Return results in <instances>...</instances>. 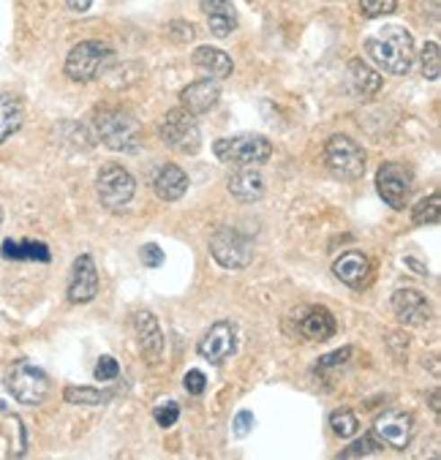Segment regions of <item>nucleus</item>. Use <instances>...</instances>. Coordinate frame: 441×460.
<instances>
[{
    "instance_id": "72a5a7b5",
    "label": "nucleus",
    "mask_w": 441,
    "mask_h": 460,
    "mask_svg": "<svg viewBox=\"0 0 441 460\" xmlns=\"http://www.w3.org/2000/svg\"><path fill=\"white\" fill-rule=\"evenodd\" d=\"M348 357H351V346H343V349H338V351H332V354L322 357V359H319V365H316V374H324V371H330V367L343 365Z\"/></svg>"
},
{
    "instance_id": "39448f33",
    "label": "nucleus",
    "mask_w": 441,
    "mask_h": 460,
    "mask_svg": "<svg viewBox=\"0 0 441 460\" xmlns=\"http://www.w3.org/2000/svg\"><path fill=\"white\" fill-rule=\"evenodd\" d=\"M115 60V52L104 41H79L66 58V76L74 82H91Z\"/></svg>"
},
{
    "instance_id": "2f4dec72",
    "label": "nucleus",
    "mask_w": 441,
    "mask_h": 460,
    "mask_svg": "<svg viewBox=\"0 0 441 460\" xmlns=\"http://www.w3.org/2000/svg\"><path fill=\"white\" fill-rule=\"evenodd\" d=\"M96 379L99 382H115L118 376H120V365H118V359L115 357H101L99 362H96Z\"/></svg>"
},
{
    "instance_id": "a211bd4d",
    "label": "nucleus",
    "mask_w": 441,
    "mask_h": 460,
    "mask_svg": "<svg viewBox=\"0 0 441 460\" xmlns=\"http://www.w3.org/2000/svg\"><path fill=\"white\" fill-rule=\"evenodd\" d=\"M346 84H348V90L357 99H371V96H376L379 90H382V76L366 60L355 58V60L348 63V68H346Z\"/></svg>"
},
{
    "instance_id": "2eb2a0df",
    "label": "nucleus",
    "mask_w": 441,
    "mask_h": 460,
    "mask_svg": "<svg viewBox=\"0 0 441 460\" xmlns=\"http://www.w3.org/2000/svg\"><path fill=\"white\" fill-rule=\"evenodd\" d=\"M153 191L161 202H178L189 191V174L181 166L163 164L153 177Z\"/></svg>"
},
{
    "instance_id": "1a4fd4ad",
    "label": "nucleus",
    "mask_w": 441,
    "mask_h": 460,
    "mask_svg": "<svg viewBox=\"0 0 441 460\" xmlns=\"http://www.w3.org/2000/svg\"><path fill=\"white\" fill-rule=\"evenodd\" d=\"M210 256L224 270H243L253 259V245H251V240L243 232H237L232 226H221L210 237Z\"/></svg>"
},
{
    "instance_id": "dca6fc26",
    "label": "nucleus",
    "mask_w": 441,
    "mask_h": 460,
    "mask_svg": "<svg viewBox=\"0 0 441 460\" xmlns=\"http://www.w3.org/2000/svg\"><path fill=\"white\" fill-rule=\"evenodd\" d=\"M332 272H335V279L351 289H357L368 281V275H371V261L366 253L360 251H346L335 264H332Z\"/></svg>"
},
{
    "instance_id": "473e14b6",
    "label": "nucleus",
    "mask_w": 441,
    "mask_h": 460,
    "mask_svg": "<svg viewBox=\"0 0 441 460\" xmlns=\"http://www.w3.org/2000/svg\"><path fill=\"white\" fill-rule=\"evenodd\" d=\"M169 36H172V41H178V44H189V41L197 36V28H194L191 22L174 20V22L169 25Z\"/></svg>"
},
{
    "instance_id": "bb28decb",
    "label": "nucleus",
    "mask_w": 441,
    "mask_h": 460,
    "mask_svg": "<svg viewBox=\"0 0 441 460\" xmlns=\"http://www.w3.org/2000/svg\"><path fill=\"white\" fill-rule=\"evenodd\" d=\"M438 218H441V197L438 194H430V197L419 199L417 208H411V221L417 226H433V224H438Z\"/></svg>"
},
{
    "instance_id": "0eeeda50",
    "label": "nucleus",
    "mask_w": 441,
    "mask_h": 460,
    "mask_svg": "<svg viewBox=\"0 0 441 460\" xmlns=\"http://www.w3.org/2000/svg\"><path fill=\"white\" fill-rule=\"evenodd\" d=\"M6 387L9 393L25 403V406H39L47 401L49 395V376L41 371V367H36L33 362L28 359H20L9 367V374H6Z\"/></svg>"
},
{
    "instance_id": "412c9836",
    "label": "nucleus",
    "mask_w": 441,
    "mask_h": 460,
    "mask_svg": "<svg viewBox=\"0 0 441 460\" xmlns=\"http://www.w3.org/2000/svg\"><path fill=\"white\" fill-rule=\"evenodd\" d=\"M297 330L308 341H327V338L335 335V316L322 305H311V308H305L300 314Z\"/></svg>"
},
{
    "instance_id": "a19ab883",
    "label": "nucleus",
    "mask_w": 441,
    "mask_h": 460,
    "mask_svg": "<svg viewBox=\"0 0 441 460\" xmlns=\"http://www.w3.org/2000/svg\"><path fill=\"white\" fill-rule=\"evenodd\" d=\"M430 409L438 414V390H433V393H430Z\"/></svg>"
},
{
    "instance_id": "79ce46f5",
    "label": "nucleus",
    "mask_w": 441,
    "mask_h": 460,
    "mask_svg": "<svg viewBox=\"0 0 441 460\" xmlns=\"http://www.w3.org/2000/svg\"><path fill=\"white\" fill-rule=\"evenodd\" d=\"M0 224H4V213H0Z\"/></svg>"
},
{
    "instance_id": "423d86ee",
    "label": "nucleus",
    "mask_w": 441,
    "mask_h": 460,
    "mask_svg": "<svg viewBox=\"0 0 441 460\" xmlns=\"http://www.w3.org/2000/svg\"><path fill=\"white\" fill-rule=\"evenodd\" d=\"M161 139L166 147L178 150L183 155H194L202 147V131L197 123V115H191L189 110H172L166 112V118L161 120Z\"/></svg>"
},
{
    "instance_id": "20e7f679",
    "label": "nucleus",
    "mask_w": 441,
    "mask_h": 460,
    "mask_svg": "<svg viewBox=\"0 0 441 460\" xmlns=\"http://www.w3.org/2000/svg\"><path fill=\"white\" fill-rule=\"evenodd\" d=\"M324 164L340 180H360L366 174V150L346 134H335L324 145Z\"/></svg>"
},
{
    "instance_id": "7c9ffc66",
    "label": "nucleus",
    "mask_w": 441,
    "mask_h": 460,
    "mask_svg": "<svg viewBox=\"0 0 441 460\" xmlns=\"http://www.w3.org/2000/svg\"><path fill=\"white\" fill-rule=\"evenodd\" d=\"M153 420H155L161 428H172L174 422L181 420V406L174 403V401H166V403H161V406L153 409Z\"/></svg>"
},
{
    "instance_id": "c756f323",
    "label": "nucleus",
    "mask_w": 441,
    "mask_h": 460,
    "mask_svg": "<svg viewBox=\"0 0 441 460\" xmlns=\"http://www.w3.org/2000/svg\"><path fill=\"white\" fill-rule=\"evenodd\" d=\"M360 9L368 20H376V17L392 14L398 9V0H360Z\"/></svg>"
},
{
    "instance_id": "f03ea898",
    "label": "nucleus",
    "mask_w": 441,
    "mask_h": 460,
    "mask_svg": "<svg viewBox=\"0 0 441 460\" xmlns=\"http://www.w3.org/2000/svg\"><path fill=\"white\" fill-rule=\"evenodd\" d=\"M213 153L224 164L234 166H259L264 161H270L273 145L268 137L261 134H237V137H224L213 145Z\"/></svg>"
},
{
    "instance_id": "aec40b11",
    "label": "nucleus",
    "mask_w": 441,
    "mask_h": 460,
    "mask_svg": "<svg viewBox=\"0 0 441 460\" xmlns=\"http://www.w3.org/2000/svg\"><path fill=\"white\" fill-rule=\"evenodd\" d=\"M229 194L237 202H259L264 197V177L253 166H240L229 174Z\"/></svg>"
},
{
    "instance_id": "4468645a",
    "label": "nucleus",
    "mask_w": 441,
    "mask_h": 460,
    "mask_svg": "<svg viewBox=\"0 0 441 460\" xmlns=\"http://www.w3.org/2000/svg\"><path fill=\"white\" fill-rule=\"evenodd\" d=\"M392 311H395V316L403 322V324H409V327H422V324H428L430 322V303L425 300V295L422 292H417V289H398L395 295H392Z\"/></svg>"
},
{
    "instance_id": "7ed1b4c3",
    "label": "nucleus",
    "mask_w": 441,
    "mask_h": 460,
    "mask_svg": "<svg viewBox=\"0 0 441 460\" xmlns=\"http://www.w3.org/2000/svg\"><path fill=\"white\" fill-rule=\"evenodd\" d=\"M99 139L118 153H137L139 150V126L123 110H101L93 120Z\"/></svg>"
},
{
    "instance_id": "58836bf2",
    "label": "nucleus",
    "mask_w": 441,
    "mask_h": 460,
    "mask_svg": "<svg viewBox=\"0 0 441 460\" xmlns=\"http://www.w3.org/2000/svg\"><path fill=\"white\" fill-rule=\"evenodd\" d=\"M66 4H68V9H71V12H76V14H84L87 9L93 6V0H66Z\"/></svg>"
},
{
    "instance_id": "ddd939ff",
    "label": "nucleus",
    "mask_w": 441,
    "mask_h": 460,
    "mask_svg": "<svg viewBox=\"0 0 441 460\" xmlns=\"http://www.w3.org/2000/svg\"><path fill=\"white\" fill-rule=\"evenodd\" d=\"M414 433V420L406 411H384L376 422H374V438L382 447H392V449H406Z\"/></svg>"
},
{
    "instance_id": "4be33fe9",
    "label": "nucleus",
    "mask_w": 441,
    "mask_h": 460,
    "mask_svg": "<svg viewBox=\"0 0 441 460\" xmlns=\"http://www.w3.org/2000/svg\"><path fill=\"white\" fill-rule=\"evenodd\" d=\"M202 12L207 17V25L213 36L226 39L237 28V12L232 6V0H202Z\"/></svg>"
},
{
    "instance_id": "9b49d317",
    "label": "nucleus",
    "mask_w": 441,
    "mask_h": 460,
    "mask_svg": "<svg viewBox=\"0 0 441 460\" xmlns=\"http://www.w3.org/2000/svg\"><path fill=\"white\" fill-rule=\"evenodd\" d=\"M68 303L82 305V303H91L99 295V270L91 253H82L74 259L71 275H68Z\"/></svg>"
},
{
    "instance_id": "f257e3e1",
    "label": "nucleus",
    "mask_w": 441,
    "mask_h": 460,
    "mask_svg": "<svg viewBox=\"0 0 441 460\" xmlns=\"http://www.w3.org/2000/svg\"><path fill=\"white\" fill-rule=\"evenodd\" d=\"M366 52L382 71L392 76H406L414 63V36L401 25H387L368 36Z\"/></svg>"
},
{
    "instance_id": "393cba45",
    "label": "nucleus",
    "mask_w": 441,
    "mask_h": 460,
    "mask_svg": "<svg viewBox=\"0 0 441 460\" xmlns=\"http://www.w3.org/2000/svg\"><path fill=\"white\" fill-rule=\"evenodd\" d=\"M4 259H28V261H49L52 253L44 243H36V240H22V243H14V240H6L4 243Z\"/></svg>"
},
{
    "instance_id": "c9c22d12",
    "label": "nucleus",
    "mask_w": 441,
    "mask_h": 460,
    "mask_svg": "<svg viewBox=\"0 0 441 460\" xmlns=\"http://www.w3.org/2000/svg\"><path fill=\"white\" fill-rule=\"evenodd\" d=\"M139 259H142L145 267H161L163 264V251L155 243H147V245H142Z\"/></svg>"
},
{
    "instance_id": "5701e85b",
    "label": "nucleus",
    "mask_w": 441,
    "mask_h": 460,
    "mask_svg": "<svg viewBox=\"0 0 441 460\" xmlns=\"http://www.w3.org/2000/svg\"><path fill=\"white\" fill-rule=\"evenodd\" d=\"M191 60H194V66H197L202 74H207V76H213V79H226V76H232V71H234L232 58H229L224 49H216V47H197L194 55H191Z\"/></svg>"
},
{
    "instance_id": "c85d7f7f",
    "label": "nucleus",
    "mask_w": 441,
    "mask_h": 460,
    "mask_svg": "<svg viewBox=\"0 0 441 460\" xmlns=\"http://www.w3.org/2000/svg\"><path fill=\"white\" fill-rule=\"evenodd\" d=\"M330 425H332V433L340 436V438H348V436H355L360 422H357V414L355 411H348V409H340L330 417Z\"/></svg>"
},
{
    "instance_id": "4c0bfd02",
    "label": "nucleus",
    "mask_w": 441,
    "mask_h": 460,
    "mask_svg": "<svg viewBox=\"0 0 441 460\" xmlns=\"http://www.w3.org/2000/svg\"><path fill=\"white\" fill-rule=\"evenodd\" d=\"M253 422H256V420H253V414H251V411H240V414L234 417V422H232L234 436H237V438H245V436L253 430Z\"/></svg>"
},
{
    "instance_id": "b1692460",
    "label": "nucleus",
    "mask_w": 441,
    "mask_h": 460,
    "mask_svg": "<svg viewBox=\"0 0 441 460\" xmlns=\"http://www.w3.org/2000/svg\"><path fill=\"white\" fill-rule=\"evenodd\" d=\"M22 120H25V110L20 99L12 93H0V145L22 128Z\"/></svg>"
},
{
    "instance_id": "9d476101",
    "label": "nucleus",
    "mask_w": 441,
    "mask_h": 460,
    "mask_svg": "<svg viewBox=\"0 0 441 460\" xmlns=\"http://www.w3.org/2000/svg\"><path fill=\"white\" fill-rule=\"evenodd\" d=\"M376 191L392 210H403L411 197V172L395 161L382 164L376 172Z\"/></svg>"
},
{
    "instance_id": "cd10ccee",
    "label": "nucleus",
    "mask_w": 441,
    "mask_h": 460,
    "mask_svg": "<svg viewBox=\"0 0 441 460\" xmlns=\"http://www.w3.org/2000/svg\"><path fill=\"white\" fill-rule=\"evenodd\" d=\"M419 63H422V76L430 79V82H436L438 74H441V49H438L436 41H428V44L422 47Z\"/></svg>"
},
{
    "instance_id": "f8f14e48",
    "label": "nucleus",
    "mask_w": 441,
    "mask_h": 460,
    "mask_svg": "<svg viewBox=\"0 0 441 460\" xmlns=\"http://www.w3.org/2000/svg\"><path fill=\"white\" fill-rule=\"evenodd\" d=\"M199 357L213 362V365H221L226 362L234 351H237V324L232 322H216L199 341L197 346Z\"/></svg>"
},
{
    "instance_id": "f3484780",
    "label": "nucleus",
    "mask_w": 441,
    "mask_h": 460,
    "mask_svg": "<svg viewBox=\"0 0 441 460\" xmlns=\"http://www.w3.org/2000/svg\"><path fill=\"white\" fill-rule=\"evenodd\" d=\"M218 99H221V90H218V82H213V79L191 82L189 87H183V93H181L183 110H189L191 115L210 112L218 104Z\"/></svg>"
},
{
    "instance_id": "6e6552de",
    "label": "nucleus",
    "mask_w": 441,
    "mask_h": 460,
    "mask_svg": "<svg viewBox=\"0 0 441 460\" xmlns=\"http://www.w3.org/2000/svg\"><path fill=\"white\" fill-rule=\"evenodd\" d=\"M96 191H99V199L107 210H126L128 202L134 199L137 194V180L128 169H123L120 164H107L101 172H99V180H96Z\"/></svg>"
},
{
    "instance_id": "e433bc0d",
    "label": "nucleus",
    "mask_w": 441,
    "mask_h": 460,
    "mask_svg": "<svg viewBox=\"0 0 441 460\" xmlns=\"http://www.w3.org/2000/svg\"><path fill=\"white\" fill-rule=\"evenodd\" d=\"M183 387H186L191 395H202V393L207 390V379H205L202 371H189L186 379H183Z\"/></svg>"
},
{
    "instance_id": "f704fd0d",
    "label": "nucleus",
    "mask_w": 441,
    "mask_h": 460,
    "mask_svg": "<svg viewBox=\"0 0 441 460\" xmlns=\"http://www.w3.org/2000/svg\"><path fill=\"white\" fill-rule=\"evenodd\" d=\"M382 444L374 438V436H366V438H360V441H355L348 449H343V457H366V455H371V452H376Z\"/></svg>"
},
{
    "instance_id": "ea45409f",
    "label": "nucleus",
    "mask_w": 441,
    "mask_h": 460,
    "mask_svg": "<svg viewBox=\"0 0 441 460\" xmlns=\"http://www.w3.org/2000/svg\"><path fill=\"white\" fill-rule=\"evenodd\" d=\"M406 267H411L417 275H428V267H425V264H419L417 259H406Z\"/></svg>"
},
{
    "instance_id": "6ab92c4d",
    "label": "nucleus",
    "mask_w": 441,
    "mask_h": 460,
    "mask_svg": "<svg viewBox=\"0 0 441 460\" xmlns=\"http://www.w3.org/2000/svg\"><path fill=\"white\" fill-rule=\"evenodd\" d=\"M134 330H137V338H139V346H142L145 357L150 362L161 359V354H163V332H161L155 316L150 311H137L134 314Z\"/></svg>"
},
{
    "instance_id": "a878e982",
    "label": "nucleus",
    "mask_w": 441,
    "mask_h": 460,
    "mask_svg": "<svg viewBox=\"0 0 441 460\" xmlns=\"http://www.w3.org/2000/svg\"><path fill=\"white\" fill-rule=\"evenodd\" d=\"M63 398L71 406H104L115 398V393L112 390H96V387H66Z\"/></svg>"
}]
</instances>
